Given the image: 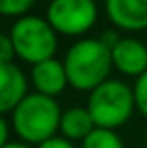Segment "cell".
I'll return each mask as SVG.
<instances>
[{"label": "cell", "instance_id": "6da1fadb", "mask_svg": "<svg viewBox=\"0 0 147 148\" xmlns=\"http://www.w3.org/2000/svg\"><path fill=\"white\" fill-rule=\"evenodd\" d=\"M68 84L77 90L92 92L96 86L106 83L113 68L111 51L100 40H81L74 43L64 58Z\"/></svg>", "mask_w": 147, "mask_h": 148}, {"label": "cell", "instance_id": "7a4b0ae2", "mask_svg": "<svg viewBox=\"0 0 147 148\" xmlns=\"http://www.w3.org/2000/svg\"><path fill=\"white\" fill-rule=\"evenodd\" d=\"M62 111L55 98L44 94H28L11 112L13 130L25 143L42 145L44 141L55 137L60 126Z\"/></svg>", "mask_w": 147, "mask_h": 148}, {"label": "cell", "instance_id": "3957f363", "mask_svg": "<svg viewBox=\"0 0 147 148\" xmlns=\"http://www.w3.org/2000/svg\"><path fill=\"white\" fill-rule=\"evenodd\" d=\"M134 109V90L117 79H107L96 86L87 99V111L91 112L92 122L102 130H115L123 126L132 116Z\"/></svg>", "mask_w": 147, "mask_h": 148}, {"label": "cell", "instance_id": "277c9868", "mask_svg": "<svg viewBox=\"0 0 147 148\" xmlns=\"http://www.w3.org/2000/svg\"><path fill=\"white\" fill-rule=\"evenodd\" d=\"M10 38L19 58L30 64H40L53 58L57 51V34L47 19L26 15L15 21Z\"/></svg>", "mask_w": 147, "mask_h": 148}, {"label": "cell", "instance_id": "5b68a950", "mask_svg": "<svg viewBox=\"0 0 147 148\" xmlns=\"http://www.w3.org/2000/svg\"><path fill=\"white\" fill-rule=\"evenodd\" d=\"M98 17L94 0H51L47 8V23L55 32L79 36L91 30Z\"/></svg>", "mask_w": 147, "mask_h": 148}, {"label": "cell", "instance_id": "8992f818", "mask_svg": "<svg viewBox=\"0 0 147 148\" xmlns=\"http://www.w3.org/2000/svg\"><path fill=\"white\" fill-rule=\"evenodd\" d=\"M113 68L130 77H140L147 71V47L140 40L121 38L117 45L111 49Z\"/></svg>", "mask_w": 147, "mask_h": 148}, {"label": "cell", "instance_id": "52a82bcc", "mask_svg": "<svg viewBox=\"0 0 147 148\" xmlns=\"http://www.w3.org/2000/svg\"><path fill=\"white\" fill-rule=\"evenodd\" d=\"M106 13L121 30L147 28V0H106Z\"/></svg>", "mask_w": 147, "mask_h": 148}, {"label": "cell", "instance_id": "ba28073f", "mask_svg": "<svg viewBox=\"0 0 147 148\" xmlns=\"http://www.w3.org/2000/svg\"><path fill=\"white\" fill-rule=\"evenodd\" d=\"M26 77L15 64L0 66V114L13 112L26 98Z\"/></svg>", "mask_w": 147, "mask_h": 148}, {"label": "cell", "instance_id": "9c48e42d", "mask_svg": "<svg viewBox=\"0 0 147 148\" xmlns=\"http://www.w3.org/2000/svg\"><path fill=\"white\" fill-rule=\"evenodd\" d=\"M30 77H32V84L38 94L49 96V98L59 96L68 84L64 64L55 60V58H49V60H44L40 64L32 66Z\"/></svg>", "mask_w": 147, "mask_h": 148}, {"label": "cell", "instance_id": "30bf717a", "mask_svg": "<svg viewBox=\"0 0 147 148\" xmlns=\"http://www.w3.org/2000/svg\"><path fill=\"white\" fill-rule=\"evenodd\" d=\"M94 127L96 126L87 107H72L62 112L59 130L68 141H85L94 131Z\"/></svg>", "mask_w": 147, "mask_h": 148}, {"label": "cell", "instance_id": "8fae6325", "mask_svg": "<svg viewBox=\"0 0 147 148\" xmlns=\"http://www.w3.org/2000/svg\"><path fill=\"white\" fill-rule=\"evenodd\" d=\"M81 148H125V143L113 130L94 127V131L83 141Z\"/></svg>", "mask_w": 147, "mask_h": 148}, {"label": "cell", "instance_id": "7c38bea8", "mask_svg": "<svg viewBox=\"0 0 147 148\" xmlns=\"http://www.w3.org/2000/svg\"><path fill=\"white\" fill-rule=\"evenodd\" d=\"M34 2L36 0H0V15H8V17L25 15L34 6Z\"/></svg>", "mask_w": 147, "mask_h": 148}, {"label": "cell", "instance_id": "4fadbf2b", "mask_svg": "<svg viewBox=\"0 0 147 148\" xmlns=\"http://www.w3.org/2000/svg\"><path fill=\"white\" fill-rule=\"evenodd\" d=\"M134 101H136V109L147 118V71L140 75L134 84Z\"/></svg>", "mask_w": 147, "mask_h": 148}, {"label": "cell", "instance_id": "5bb4252c", "mask_svg": "<svg viewBox=\"0 0 147 148\" xmlns=\"http://www.w3.org/2000/svg\"><path fill=\"white\" fill-rule=\"evenodd\" d=\"M17 56L13 47V41L10 36L6 34H0V66L4 64H13V58Z\"/></svg>", "mask_w": 147, "mask_h": 148}, {"label": "cell", "instance_id": "9a60e30c", "mask_svg": "<svg viewBox=\"0 0 147 148\" xmlns=\"http://www.w3.org/2000/svg\"><path fill=\"white\" fill-rule=\"evenodd\" d=\"M38 148H76L72 145V141L64 137H51L47 141H44L42 145H38Z\"/></svg>", "mask_w": 147, "mask_h": 148}, {"label": "cell", "instance_id": "2e32d148", "mask_svg": "<svg viewBox=\"0 0 147 148\" xmlns=\"http://www.w3.org/2000/svg\"><path fill=\"white\" fill-rule=\"evenodd\" d=\"M100 41H102V43L111 51V49L115 47V45L119 43V41H121V38H119V34L115 32V30H106V32L100 36Z\"/></svg>", "mask_w": 147, "mask_h": 148}, {"label": "cell", "instance_id": "e0dca14e", "mask_svg": "<svg viewBox=\"0 0 147 148\" xmlns=\"http://www.w3.org/2000/svg\"><path fill=\"white\" fill-rule=\"evenodd\" d=\"M6 145H8V124L0 114V148H4Z\"/></svg>", "mask_w": 147, "mask_h": 148}, {"label": "cell", "instance_id": "ac0fdd59", "mask_svg": "<svg viewBox=\"0 0 147 148\" xmlns=\"http://www.w3.org/2000/svg\"><path fill=\"white\" fill-rule=\"evenodd\" d=\"M4 148H30L28 145H23V143H8Z\"/></svg>", "mask_w": 147, "mask_h": 148}]
</instances>
